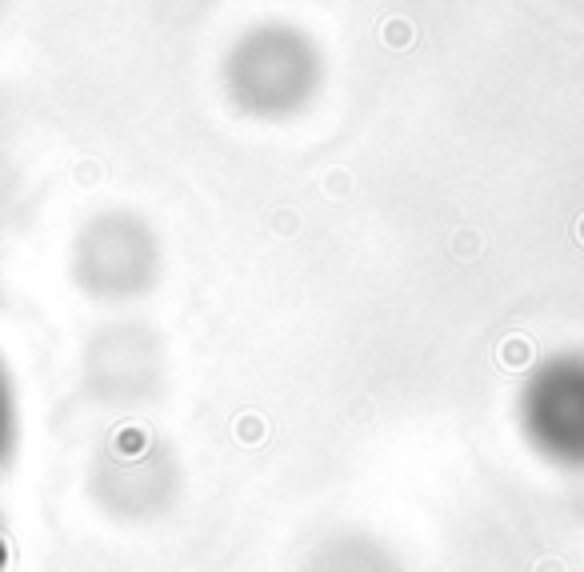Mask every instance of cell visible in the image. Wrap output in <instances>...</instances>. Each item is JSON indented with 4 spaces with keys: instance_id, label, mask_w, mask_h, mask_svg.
<instances>
[{
    "instance_id": "obj_1",
    "label": "cell",
    "mask_w": 584,
    "mask_h": 572,
    "mask_svg": "<svg viewBox=\"0 0 584 572\" xmlns=\"http://www.w3.org/2000/svg\"><path fill=\"white\" fill-rule=\"evenodd\" d=\"M524 445L561 473H584V353L549 356L516 396Z\"/></svg>"
},
{
    "instance_id": "obj_2",
    "label": "cell",
    "mask_w": 584,
    "mask_h": 572,
    "mask_svg": "<svg viewBox=\"0 0 584 572\" xmlns=\"http://www.w3.org/2000/svg\"><path fill=\"white\" fill-rule=\"evenodd\" d=\"M8 440H13V401H8V389L0 381V460L8 452Z\"/></svg>"
}]
</instances>
